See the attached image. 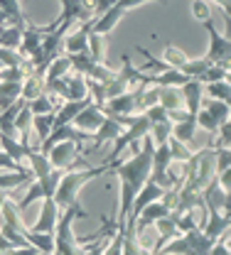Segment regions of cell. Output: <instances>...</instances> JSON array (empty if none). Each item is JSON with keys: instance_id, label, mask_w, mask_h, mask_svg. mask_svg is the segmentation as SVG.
<instances>
[{"instance_id": "ba28073f", "label": "cell", "mask_w": 231, "mask_h": 255, "mask_svg": "<svg viewBox=\"0 0 231 255\" xmlns=\"http://www.w3.org/2000/svg\"><path fill=\"white\" fill-rule=\"evenodd\" d=\"M96 17H89L84 22L76 25V30H69L64 34V54H76V52H86L89 47V32Z\"/></svg>"}, {"instance_id": "d590c367", "label": "cell", "mask_w": 231, "mask_h": 255, "mask_svg": "<svg viewBox=\"0 0 231 255\" xmlns=\"http://www.w3.org/2000/svg\"><path fill=\"white\" fill-rule=\"evenodd\" d=\"M116 0H89V7H91V12H94V17H99V15H103L111 5H113Z\"/></svg>"}, {"instance_id": "277c9868", "label": "cell", "mask_w": 231, "mask_h": 255, "mask_svg": "<svg viewBox=\"0 0 231 255\" xmlns=\"http://www.w3.org/2000/svg\"><path fill=\"white\" fill-rule=\"evenodd\" d=\"M44 91L52 96H57L59 101H79V98H86L89 89H86V79L76 71H69L62 79H54L49 84H44Z\"/></svg>"}, {"instance_id": "ffe728a7", "label": "cell", "mask_w": 231, "mask_h": 255, "mask_svg": "<svg viewBox=\"0 0 231 255\" xmlns=\"http://www.w3.org/2000/svg\"><path fill=\"white\" fill-rule=\"evenodd\" d=\"M190 76H185L180 69H165L160 74H150V86H182Z\"/></svg>"}, {"instance_id": "e0dca14e", "label": "cell", "mask_w": 231, "mask_h": 255, "mask_svg": "<svg viewBox=\"0 0 231 255\" xmlns=\"http://www.w3.org/2000/svg\"><path fill=\"white\" fill-rule=\"evenodd\" d=\"M39 94H44V74L32 69L25 79H22V91H20V98L22 101H32Z\"/></svg>"}, {"instance_id": "f35d334b", "label": "cell", "mask_w": 231, "mask_h": 255, "mask_svg": "<svg viewBox=\"0 0 231 255\" xmlns=\"http://www.w3.org/2000/svg\"><path fill=\"white\" fill-rule=\"evenodd\" d=\"M2 25H7V15L0 10V27H2Z\"/></svg>"}, {"instance_id": "6da1fadb", "label": "cell", "mask_w": 231, "mask_h": 255, "mask_svg": "<svg viewBox=\"0 0 231 255\" xmlns=\"http://www.w3.org/2000/svg\"><path fill=\"white\" fill-rule=\"evenodd\" d=\"M101 174H111V164L103 162L101 167H86V169H66L62 172L59 182H57V189H54V201L59 209H64L69 204L76 201L79 191L84 189V184H89L91 179H96Z\"/></svg>"}, {"instance_id": "f1b7e54d", "label": "cell", "mask_w": 231, "mask_h": 255, "mask_svg": "<svg viewBox=\"0 0 231 255\" xmlns=\"http://www.w3.org/2000/svg\"><path fill=\"white\" fill-rule=\"evenodd\" d=\"M167 145H170V157L175 159V162H187L190 159V155L195 152L190 145H185V142H180L177 137H167Z\"/></svg>"}, {"instance_id": "2e32d148", "label": "cell", "mask_w": 231, "mask_h": 255, "mask_svg": "<svg viewBox=\"0 0 231 255\" xmlns=\"http://www.w3.org/2000/svg\"><path fill=\"white\" fill-rule=\"evenodd\" d=\"M195 135H197V121H195L192 113H187L182 121H175L172 123V137H177L180 142L192 145L195 142Z\"/></svg>"}, {"instance_id": "8992f818", "label": "cell", "mask_w": 231, "mask_h": 255, "mask_svg": "<svg viewBox=\"0 0 231 255\" xmlns=\"http://www.w3.org/2000/svg\"><path fill=\"white\" fill-rule=\"evenodd\" d=\"M145 2H153V0H116L103 15H99V17L94 20L91 32H96V34H111V30L118 27V22L123 20L126 12H131L133 7L145 5Z\"/></svg>"}, {"instance_id": "d4e9b609", "label": "cell", "mask_w": 231, "mask_h": 255, "mask_svg": "<svg viewBox=\"0 0 231 255\" xmlns=\"http://www.w3.org/2000/svg\"><path fill=\"white\" fill-rule=\"evenodd\" d=\"M69 71H71L69 57H66V54H59L57 59H52V62L47 64V69H44V84H49V81H54V79H62Z\"/></svg>"}, {"instance_id": "ab89813d", "label": "cell", "mask_w": 231, "mask_h": 255, "mask_svg": "<svg viewBox=\"0 0 231 255\" xmlns=\"http://www.w3.org/2000/svg\"><path fill=\"white\" fill-rule=\"evenodd\" d=\"M5 196H7V194H2V191H0V204H2V199H5Z\"/></svg>"}, {"instance_id": "30bf717a", "label": "cell", "mask_w": 231, "mask_h": 255, "mask_svg": "<svg viewBox=\"0 0 231 255\" xmlns=\"http://www.w3.org/2000/svg\"><path fill=\"white\" fill-rule=\"evenodd\" d=\"M103 118H106L103 108L96 106L94 101H89V103H86V106L71 118V126H76L79 130H86V132H94V130L103 123Z\"/></svg>"}, {"instance_id": "cb8c5ba5", "label": "cell", "mask_w": 231, "mask_h": 255, "mask_svg": "<svg viewBox=\"0 0 231 255\" xmlns=\"http://www.w3.org/2000/svg\"><path fill=\"white\" fill-rule=\"evenodd\" d=\"M106 44H108V34H96V32H89V57L94 62L106 64Z\"/></svg>"}, {"instance_id": "8d00e7d4", "label": "cell", "mask_w": 231, "mask_h": 255, "mask_svg": "<svg viewBox=\"0 0 231 255\" xmlns=\"http://www.w3.org/2000/svg\"><path fill=\"white\" fill-rule=\"evenodd\" d=\"M12 251H15V246L0 233V253H5V255H12Z\"/></svg>"}, {"instance_id": "603a6c76", "label": "cell", "mask_w": 231, "mask_h": 255, "mask_svg": "<svg viewBox=\"0 0 231 255\" xmlns=\"http://www.w3.org/2000/svg\"><path fill=\"white\" fill-rule=\"evenodd\" d=\"M0 147L17 162H25L27 152H30V145H22L17 137H10V135H2V132H0Z\"/></svg>"}, {"instance_id": "8fae6325", "label": "cell", "mask_w": 231, "mask_h": 255, "mask_svg": "<svg viewBox=\"0 0 231 255\" xmlns=\"http://www.w3.org/2000/svg\"><path fill=\"white\" fill-rule=\"evenodd\" d=\"M59 206H57V201L52 199V196H47V199H42V209H39V216H37V221L34 226H30L32 231H47V233H54V226H57V219H59Z\"/></svg>"}, {"instance_id": "4dcf8cb0", "label": "cell", "mask_w": 231, "mask_h": 255, "mask_svg": "<svg viewBox=\"0 0 231 255\" xmlns=\"http://www.w3.org/2000/svg\"><path fill=\"white\" fill-rule=\"evenodd\" d=\"M190 57L180 49V47H172V44H167L165 49H163V62L167 64V66H172V69H180L182 64L187 62Z\"/></svg>"}, {"instance_id": "9a60e30c", "label": "cell", "mask_w": 231, "mask_h": 255, "mask_svg": "<svg viewBox=\"0 0 231 255\" xmlns=\"http://www.w3.org/2000/svg\"><path fill=\"white\" fill-rule=\"evenodd\" d=\"M158 103L167 108V113L170 111H187L180 86H158Z\"/></svg>"}, {"instance_id": "484cf974", "label": "cell", "mask_w": 231, "mask_h": 255, "mask_svg": "<svg viewBox=\"0 0 231 255\" xmlns=\"http://www.w3.org/2000/svg\"><path fill=\"white\" fill-rule=\"evenodd\" d=\"M204 96H209V98H217V101H227V103H231L229 79H219V81H209V84H204Z\"/></svg>"}, {"instance_id": "83f0119b", "label": "cell", "mask_w": 231, "mask_h": 255, "mask_svg": "<svg viewBox=\"0 0 231 255\" xmlns=\"http://www.w3.org/2000/svg\"><path fill=\"white\" fill-rule=\"evenodd\" d=\"M52 126H54V111L52 113H39V116H32V128L39 137V142L52 132Z\"/></svg>"}, {"instance_id": "f546056e", "label": "cell", "mask_w": 231, "mask_h": 255, "mask_svg": "<svg viewBox=\"0 0 231 255\" xmlns=\"http://www.w3.org/2000/svg\"><path fill=\"white\" fill-rule=\"evenodd\" d=\"M212 62L207 59V57H199V59H187V62L180 66V71L185 74V76H190V79H197L199 74L204 71V69H209Z\"/></svg>"}, {"instance_id": "74e56055", "label": "cell", "mask_w": 231, "mask_h": 255, "mask_svg": "<svg viewBox=\"0 0 231 255\" xmlns=\"http://www.w3.org/2000/svg\"><path fill=\"white\" fill-rule=\"evenodd\" d=\"M214 5H219V10L224 12V15H229V10H231V0H212Z\"/></svg>"}, {"instance_id": "7402d4cb", "label": "cell", "mask_w": 231, "mask_h": 255, "mask_svg": "<svg viewBox=\"0 0 231 255\" xmlns=\"http://www.w3.org/2000/svg\"><path fill=\"white\" fill-rule=\"evenodd\" d=\"M27 103V108L32 111V116H39V113H52V111H57V106L62 103L57 96H52V94H39L37 98H32V101H25Z\"/></svg>"}, {"instance_id": "1f68e13d", "label": "cell", "mask_w": 231, "mask_h": 255, "mask_svg": "<svg viewBox=\"0 0 231 255\" xmlns=\"http://www.w3.org/2000/svg\"><path fill=\"white\" fill-rule=\"evenodd\" d=\"M219 79H229V69H227V66H219V64H212L209 69H204L197 76V81H202V84L219 81Z\"/></svg>"}, {"instance_id": "44dd1931", "label": "cell", "mask_w": 231, "mask_h": 255, "mask_svg": "<svg viewBox=\"0 0 231 255\" xmlns=\"http://www.w3.org/2000/svg\"><path fill=\"white\" fill-rule=\"evenodd\" d=\"M199 108H204L207 113H212L219 123H222V121H229V118H231V103H227V101H217V98L202 96Z\"/></svg>"}, {"instance_id": "5bb4252c", "label": "cell", "mask_w": 231, "mask_h": 255, "mask_svg": "<svg viewBox=\"0 0 231 255\" xmlns=\"http://www.w3.org/2000/svg\"><path fill=\"white\" fill-rule=\"evenodd\" d=\"M32 179L34 174L30 169H25V172H0V191L2 194H12L20 187H27Z\"/></svg>"}, {"instance_id": "ac0fdd59", "label": "cell", "mask_w": 231, "mask_h": 255, "mask_svg": "<svg viewBox=\"0 0 231 255\" xmlns=\"http://www.w3.org/2000/svg\"><path fill=\"white\" fill-rule=\"evenodd\" d=\"M185 238H187V246H190V255H209L212 251V238H207L202 233V228H192V231H185Z\"/></svg>"}, {"instance_id": "5b68a950", "label": "cell", "mask_w": 231, "mask_h": 255, "mask_svg": "<svg viewBox=\"0 0 231 255\" xmlns=\"http://www.w3.org/2000/svg\"><path fill=\"white\" fill-rule=\"evenodd\" d=\"M207 32H209V49H207V59L212 64H219V66H231V39L229 34H222V32L217 30V25H214V17H209V20H204L202 22Z\"/></svg>"}, {"instance_id": "d6986e66", "label": "cell", "mask_w": 231, "mask_h": 255, "mask_svg": "<svg viewBox=\"0 0 231 255\" xmlns=\"http://www.w3.org/2000/svg\"><path fill=\"white\" fill-rule=\"evenodd\" d=\"M0 10L7 15V25H20V27H25L30 20H27V15H25V10H22V2L20 0H0Z\"/></svg>"}, {"instance_id": "9c48e42d", "label": "cell", "mask_w": 231, "mask_h": 255, "mask_svg": "<svg viewBox=\"0 0 231 255\" xmlns=\"http://www.w3.org/2000/svg\"><path fill=\"white\" fill-rule=\"evenodd\" d=\"M42 37H44V30L39 27V25H32V22H27L25 25V30H22V39H20V47H17V52L20 54H25L30 62H37V54H39V44H42Z\"/></svg>"}, {"instance_id": "3957f363", "label": "cell", "mask_w": 231, "mask_h": 255, "mask_svg": "<svg viewBox=\"0 0 231 255\" xmlns=\"http://www.w3.org/2000/svg\"><path fill=\"white\" fill-rule=\"evenodd\" d=\"M47 157H49L54 169H62V172L91 167L89 159L81 155V145H76L74 140H59V142H54V145L47 150Z\"/></svg>"}, {"instance_id": "7a4b0ae2", "label": "cell", "mask_w": 231, "mask_h": 255, "mask_svg": "<svg viewBox=\"0 0 231 255\" xmlns=\"http://www.w3.org/2000/svg\"><path fill=\"white\" fill-rule=\"evenodd\" d=\"M86 216L79 201L69 204L59 211V219L54 226V253L57 255H81V246L74 236V219Z\"/></svg>"}, {"instance_id": "d6a6232c", "label": "cell", "mask_w": 231, "mask_h": 255, "mask_svg": "<svg viewBox=\"0 0 231 255\" xmlns=\"http://www.w3.org/2000/svg\"><path fill=\"white\" fill-rule=\"evenodd\" d=\"M170 135H172V121H163V123H153V126H150V137H153L155 145L167 142Z\"/></svg>"}, {"instance_id": "7c38bea8", "label": "cell", "mask_w": 231, "mask_h": 255, "mask_svg": "<svg viewBox=\"0 0 231 255\" xmlns=\"http://www.w3.org/2000/svg\"><path fill=\"white\" fill-rule=\"evenodd\" d=\"M180 91H182V98H185V108H187V113H197L199 111V103H202V96H204V84L197 81V79H187L182 86H180Z\"/></svg>"}, {"instance_id": "4fadbf2b", "label": "cell", "mask_w": 231, "mask_h": 255, "mask_svg": "<svg viewBox=\"0 0 231 255\" xmlns=\"http://www.w3.org/2000/svg\"><path fill=\"white\" fill-rule=\"evenodd\" d=\"M22 236L27 238V243L32 246L37 253H54V233H47V231H32L30 226H25Z\"/></svg>"}, {"instance_id": "836d02e7", "label": "cell", "mask_w": 231, "mask_h": 255, "mask_svg": "<svg viewBox=\"0 0 231 255\" xmlns=\"http://www.w3.org/2000/svg\"><path fill=\"white\" fill-rule=\"evenodd\" d=\"M27 167L22 162H17L15 157H10L2 147H0V172H25Z\"/></svg>"}, {"instance_id": "52a82bcc", "label": "cell", "mask_w": 231, "mask_h": 255, "mask_svg": "<svg viewBox=\"0 0 231 255\" xmlns=\"http://www.w3.org/2000/svg\"><path fill=\"white\" fill-rule=\"evenodd\" d=\"M59 2H62V12H59L57 22L69 27V30L76 27L79 22L94 17V12H91V7H89V0H59Z\"/></svg>"}, {"instance_id": "e575fe53", "label": "cell", "mask_w": 231, "mask_h": 255, "mask_svg": "<svg viewBox=\"0 0 231 255\" xmlns=\"http://www.w3.org/2000/svg\"><path fill=\"white\" fill-rule=\"evenodd\" d=\"M192 15H195V20H199V22L209 20V17H212V5H209V0H195V2H192Z\"/></svg>"}, {"instance_id": "4316f807", "label": "cell", "mask_w": 231, "mask_h": 255, "mask_svg": "<svg viewBox=\"0 0 231 255\" xmlns=\"http://www.w3.org/2000/svg\"><path fill=\"white\" fill-rule=\"evenodd\" d=\"M22 30L20 25H2L0 27V47H10V49H17L20 47V39H22Z\"/></svg>"}]
</instances>
